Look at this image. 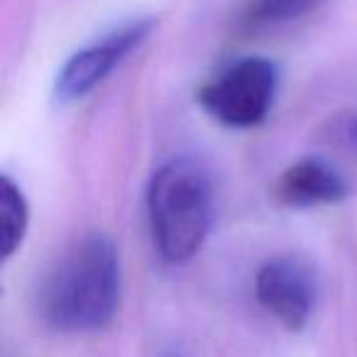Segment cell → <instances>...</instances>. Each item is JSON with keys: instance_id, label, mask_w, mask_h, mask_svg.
<instances>
[{"instance_id": "3", "label": "cell", "mask_w": 357, "mask_h": 357, "mask_svg": "<svg viewBox=\"0 0 357 357\" xmlns=\"http://www.w3.org/2000/svg\"><path fill=\"white\" fill-rule=\"evenodd\" d=\"M279 71L264 56H245L225 66L199 89V103L225 128L248 130L269 115L277 98Z\"/></svg>"}, {"instance_id": "8", "label": "cell", "mask_w": 357, "mask_h": 357, "mask_svg": "<svg viewBox=\"0 0 357 357\" xmlns=\"http://www.w3.org/2000/svg\"><path fill=\"white\" fill-rule=\"evenodd\" d=\"M326 0H252L248 10L250 25H279L296 20L306 13L321 8Z\"/></svg>"}, {"instance_id": "2", "label": "cell", "mask_w": 357, "mask_h": 357, "mask_svg": "<svg viewBox=\"0 0 357 357\" xmlns=\"http://www.w3.org/2000/svg\"><path fill=\"white\" fill-rule=\"evenodd\" d=\"M147 218L164 262L184 264L194 259L213 225L208 169L194 157L167 159L149 178Z\"/></svg>"}, {"instance_id": "1", "label": "cell", "mask_w": 357, "mask_h": 357, "mask_svg": "<svg viewBox=\"0 0 357 357\" xmlns=\"http://www.w3.org/2000/svg\"><path fill=\"white\" fill-rule=\"evenodd\" d=\"M120 303L118 250L105 235L76 240L47 272L40 313L61 333H96L113 321Z\"/></svg>"}, {"instance_id": "9", "label": "cell", "mask_w": 357, "mask_h": 357, "mask_svg": "<svg viewBox=\"0 0 357 357\" xmlns=\"http://www.w3.org/2000/svg\"><path fill=\"white\" fill-rule=\"evenodd\" d=\"M350 144H352V149L357 152V123L350 128Z\"/></svg>"}, {"instance_id": "5", "label": "cell", "mask_w": 357, "mask_h": 357, "mask_svg": "<svg viewBox=\"0 0 357 357\" xmlns=\"http://www.w3.org/2000/svg\"><path fill=\"white\" fill-rule=\"evenodd\" d=\"M255 296L287 331H301L316 306V279L296 257H272L257 269Z\"/></svg>"}, {"instance_id": "7", "label": "cell", "mask_w": 357, "mask_h": 357, "mask_svg": "<svg viewBox=\"0 0 357 357\" xmlns=\"http://www.w3.org/2000/svg\"><path fill=\"white\" fill-rule=\"evenodd\" d=\"M30 225V206L20 186L8 174L0 178V255L10 259L20 250Z\"/></svg>"}, {"instance_id": "6", "label": "cell", "mask_w": 357, "mask_h": 357, "mask_svg": "<svg viewBox=\"0 0 357 357\" xmlns=\"http://www.w3.org/2000/svg\"><path fill=\"white\" fill-rule=\"evenodd\" d=\"M350 196V184L337 169L316 157H303L282 172L274 184V199L287 208L340 204Z\"/></svg>"}, {"instance_id": "4", "label": "cell", "mask_w": 357, "mask_h": 357, "mask_svg": "<svg viewBox=\"0 0 357 357\" xmlns=\"http://www.w3.org/2000/svg\"><path fill=\"white\" fill-rule=\"evenodd\" d=\"M154 17H137L125 22L123 27L105 35L103 40L84 47L71 54L56 71L54 96L59 103H74V100L89 96L96 86H100L137 47L149 40L154 30Z\"/></svg>"}]
</instances>
